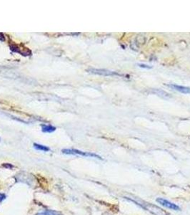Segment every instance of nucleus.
Returning <instances> with one entry per match:
<instances>
[{
  "instance_id": "1",
  "label": "nucleus",
  "mask_w": 190,
  "mask_h": 215,
  "mask_svg": "<svg viewBox=\"0 0 190 215\" xmlns=\"http://www.w3.org/2000/svg\"><path fill=\"white\" fill-rule=\"evenodd\" d=\"M129 200L134 202V203L139 205V206H141L142 207H143L145 209L149 211L150 213H152V214H153L154 215H168V213H167V211L161 209L160 207L156 206V205L152 204L147 203V202H143V201H142V202H137V201H134L133 200Z\"/></svg>"
},
{
  "instance_id": "2",
  "label": "nucleus",
  "mask_w": 190,
  "mask_h": 215,
  "mask_svg": "<svg viewBox=\"0 0 190 215\" xmlns=\"http://www.w3.org/2000/svg\"><path fill=\"white\" fill-rule=\"evenodd\" d=\"M61 152L63 154L66 155H78V156H85V157H91L95 158V159H99L102 160V157L99 155L90 152H84V151H80L77 149H63L61 150Z\"/></svg>"
},
{
  "instance_id": "3",
  "label": "nucleus",
  "mask_w": 190,
  "mask_h": 215,
  "mask_svg": "<svg viewBox=\"0 0 190 215\" xmlns=\"http://www.w3.org/2000/svg\"><path fill=\"white\" fill-rule=\"evenodd\" d=\"M88 72L91 73L96 74V75H103V76H122V75L118 73V72H115V71H110L108 70L105 69H94L92 68L88 70Z\"/></svg>"
},
{
  "instance_id": "4",
  "label": "nucleus",
  "mask_w": 190,
  "mask_h": 215,
  "mask_svg": "<svg viewBox=\"0 0 190 215\" xmlns=\"http://www.w3.org/2000/svg\"><path fill=\"white\" fill-rule=\"evenodd\" d=\"M156 202L159 204H160L161 206L164 207L166 208H168L169 209L175 210V211H178L180 210V207L179 206H177L175 204L172 203V202H169V201L164 200L163 198H157L156 199Z\"/></svg>"
},
{
  "instance_id": "5",
  "label": "nucleus",
  "mask_w": 190,
  "mask_h": 215,
  "mask_svg": "<svg viewBox=\"0 0 190 215\" xmlns=\"http://www.w3.org/2000/svg\"><path fill=\"white\" fill-rule=\"evenodd\" d=\"M169 88L174 89L175 91H178L184 94H190V88L189 87H185V86H182V85H178L176 84H168L166 85Z\"/></svg>"
},
{
  "instance_id": "6",
  "label": "nucleus",
  "mask_w": 190,
  "mask_h": 215,
  "mask_svg": "<svg viewBox=\"0 0 190 215\" xmlns=\"http://www.w3.org/2000/svg\"><path fill=\"white\" fill-rule=\"evenodd\" d=\"M56 127L52 125H42V131L43 133H52L56 131Z\"/></svg>"
},
{
  "instance_id": "7",
  "label": "nucleus",
  "mask_w": 190,
  "mask_h": 215,
  "mask_svg": "<svg viewBox=\"0 0 190 215\" xmlns=\"http://www.w3.org/2000/svg\"><path fill=\"white\" fill-rule=\"evenodd\" d=\"M34 146V148H35L36 150H38V151H44V152H47V151H50V148L49 147L43 146V145H41V144H38V143H34L33 144Z\"/></svg>"
},
{
  "instance_id": "8",
  "label": "nucleus",
  "mask_w": 190,
  "mask_h": 215,
  "mask_svg": "<svg viewBox=\"0 0 190 215\" xmlns=\"http://www.w3.org/2000/svg\"><path fill=\"white\" fill-rule=\"evenodd\" d=\"M38 215H62L60 212L57 211H54V210L47 209L38 214Z\"/></svg>"
},
{
  "instance_id": "9",
  "label": "nucleus",
  "mask_w": 190,
  "mask_h": 215,
  "mask_svg": "<svg viewBox=\"0 0 190 215\" xmlns=\"http://www.w3.org/2000/svg\"><path fill=\"white\" fill-rule=\"evenodd\" d=\"M5 199H6V195H5V194H1V193H0V202H1V201H3L4 200H5Z\"/></svg>"
},
{
  "instance_id": "10",
  "label": "nucleus",
  "mask_w": 190,
  "mask_h": 215,
  "mask_svg": "<svg viewBox=\"0 0 190 215\" xmlns=\"http://www.w3.org/2000/svg\"><path fill=\"white\" fill-rule=\"evenodd\" d=\"M4 40H5V38H4V36L3 35V34L0 33V41H1V42H4Z\"/></svg>"
},
{
  "instance_id": "11",
  "label": "nucleus",
  "mask_w": 190,
  "mask_h": 215,
  "mask_svg": "<svg viewBox=\"0 0 190 215\" xmlns=\"http://www.w3.org/2000/svg\"><path fill=\"white\" fill-rule=\"evenodd\" d=\"M104 215H112V214H104Z\"/></svg>"
},
{
  "instance_id": "12",
  "label": "nucleus",
  "mask_w": 190,
  "mask_h": 215,
  "mask_svg": "<svg viewBox=\"0 0 190 215\" xmlns=\"http://www.w3.org/2000/svg\"><path fill=\"white\" fill-rule=\"evenodd\" d=\"M0 140H1V139H0Z\"/></svg>"
}]
</instances>
